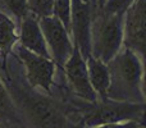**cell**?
Wrapping results in <instances>:
<instances>
[{
    "mask_svg": "<svg viewBox=\"0 0 146 128\" xmlns=\"http://www.w3.org/2000/svg\"><path fill=\"white\" fill-rule=\"evenodd\" d=\"M7 90L31 128H69L66 106L59 101L36 92L32 87H22L12 78H7Z\"/></svg>",
    "mask_w": 146,
    "mask_h": 128,
    "instance_id": "obj_1",
    "label": "cell"
},
{
    "mask_svg": "<svg viewBox=\"0 0 146 128\" xmlns=\"http://www.w3.org/2000/svg\"><path fill=\"white\" fill-rule=\"evenodd\" d=\"M109 70L108 99L144 103L142 63L139 54L124 48L106 63Z\"/></svg>",
    "mask_w": 146,
    "mask_h": 128,
    "instance_id": "obj_2",
    "label": "cell"
},
{
    "mask_svg": "<svg viewBox=\"0 0 146 128\" xmlns=\"http://www.w3.org/2000/svg\"><path fill=\"white\" fill-rule=\"evenodd\" d=\"M123 44V15L96 9L91 17V55L108 63Z\"/></svg>",
    "mask_w": 146,
    "mask_h": 128,
    "instance_id": "obj_3",
    "label": "cell"
},
{
    "mask_svg": "<svg viewBox=\"0 0 146 128\" xmlns=\"http://www.w3.org/2000/svg\"><path fill=\"white\" fill-rule=\"evenodd\" d=\"M145 103H132L106 99L100 103L90 104L83 113L82 124L86 127H98L108 123L136 121L144 122Z\"/></svg>",
    "mask_w": 146,
    "mask_h": 128,
    "instance_id": "obj_4",
    "label": "cell"
},
{
    "mask_svg": "<svg viewBox=\"0 0 146 128\" xmlns=\"http://www.w3.org/2000/svg\"><path fill=\"white\" fill-rule=\"evenodd\" d=\"M41 32L45 38L46 46L49 49L51 60L60 68H63L64 63L73 51V44L69 38V33L66 30L62 22L55 15L38 18Z\"/></svg>",
    "mask_w": 146,
    "mask_h": 128,
    "instance_id": "obj_5",
    "label": "cell"
},
{
    "mask_svg": "<svg viewBox=\"0 0 146 128\" xmlns=\"http://www.w3.org/2000/svg\"><path fill=\"white\" fill-rule=\"evenodd\" d=\"M14 50L17 58L25 65L26 78L30 87H40L48 94H50L51 86L54 83L53 77L54 70H55V63L51 59L27 50L22 45H17Z\"/></svg>",
    "mask_w": 146,
    "mask_h": 128,
    "instance_id": "obj_6",
    "label": "cell"
},
{
    "mask_svg": "<svg viewBox=\"0 0 146 128\" xmlns=\"http://www.w3.org/2000/svg\"><path fill=\"white\" fill-rule=\"evenodd\" d=\"M123 44L136 54H145L146 0H135L123 14Z\"/></svg>",
    "mask_w": 146,
    "mask_h": 128,
    "instance_id": "obj_7",
    "label": "cell"
},
{
    "mask_svg": "<svg viewBox=\"0 0 146 128\" xmlns=\"http://www.w3.org/2000/svg\"><path fill=\"white\" fill-rule=\"evenodd\" d=\"M63 69L72 91L78 97L88 101L90 104L98 103V95L91 87V83L88 81L86 59H83L80 50L76 46L73 48V51L69 55V58L64 63Z\"/></svg>",
    "mask_w": 146,
    "mask_h": 128,
    "instance_id": "obj_8",
    "label": "cell"
},
{
    "mask_svg": "<svg viewBox=\"0 0 146 128\" xmlns=\"http://www.w3.org/2000/svg\"><path fill=\"white\" fill-rule=\"evenodd\" d=\"M71 32L76 48L83 59L91 55V17L92 10L90 3L82 0H71Z\"/></svg>",
    "mask_w": 146,
    "mask_h": 128,
    "instance_id": "obj_9",
    "label": "cell"
},
{
    "mask_svg": "<svg viewBox=\"0 0 146 128\" xmlns=\"http://www.w3.org/2000/svg\"><path fill=\"white\" fill-rule=\"evenodd\" d=\"M18 40L21 42L19 45H22L27 50L51 59L45 38H44L42 32H41L40 25H38V18L35 14L28 12V14L22 19Z\"/></svg>",
    "mask_w": 146,
    "mask_h": 128,
    "instance_id": "obj_10",
    "label": "cell"
},
{
    "mask_svg": "<svg viewBox=\"0 0 146 128\" xmlns=\"http://www.w3.org/2000/svg\"><path fill=\"white\" fill-rule=\"evenodd\" d=\"M86 67H87V74L91 87L96 92L98 97H100V101L106 100L109 83H110L109 70L106 64L99 59L94 58L92 55H88L86 58Z\"/></svg>",
    "mask_w": 146,
    "mask_h": 128,
    "instance_id": "obj_11",
    "label": "cell"
},
{
    "mask_svg": "<svg viewBox=\"0 0 146 128\" xmlns=\"http://www.w3.org/2000/svg\"><path fill=\"white\" fill-rule=\"evenodd\" d=\"M0 124L21 128L23 127V119L14 105L4 82L0 78Z\"/></svg>",
    "mask_w": 146,
    "mask_h": 128,
    "instance_id": "obj_12",
    "label": "cell"
},
{
    "mask_svg": "<svg viewBox=\"0 0 146 128\" xmlns=\"http://www.w3.org/2000/svg\"><path fill=\"white\" fill-rule=\"evenodd\" d=\"M17 41L18 33L15 30V23L10 17L0 12V55L4 62L7 60L8 54L13 50Z\"/></svg>",
    "mask_w": 146,
    "mask_h": 128,
    "instance_id": "obj_13",
    "label": "cell"
},
{
    "mask_svg": "<svg viewBox=\"0 0 146 128\" xmlns=\"http://www.w3.org/2000/svg\"><path fill=\"white\" fill-rule=\"evenodd\" d=\"M0 12L10 18L22 21L28 14L27 0H0Z\"/></svg>",
    "mask_w": 146,
    "mask_h": 128,
    "instance_id": "obj_14",
    "label": "cell"
},
{
    "mask_svg": "<svg viewBox=\"0 0 146 128\" xmlns=\"http://www.w3.org/2000/svg\"><path fill=\"white\" fill-rule=\"evenodd\" d=\"M71 0H53V15H55L68 33L71 32Z\"/></svg>",
    "mask_w": 146,
    "mask_h": 128,
    "instance_id": "obj_15",
    "label": "cell"
},
{
    "mask_svg": "<svg viewBox=\"0 0 146 128\" xmlns=\"http://www.w3.org/2000/svg\"><path fill=\"white\" fill-rule=\"evenodd\" d=\"M28 12L37 18L53 14V0H27Z\"/></svg>",
    "mask_w": 146,
    "mask_h": 128,
    "instance_id": "obj_16",
    "label": "cell"
},
{
    "mask_svg": "<svg viewBox=\"0 0 146 128\" xmlns=\"http://www.w3.org/2000/svg\"><path fill=\"white\" fill-rule=\"evenodd\" d=\"M135 0H105L101 9L106 13L123 15Z\"/></svg>",
    "mask_w": 146,
    "mask_h": 128,
    "instance_id": "obj_17",
    "label": "cell"
},
{
    "mask_svg": "<svg viewBox=\"0 0 146 128\" xmlns=\"http://www.w3.org/2000/svg\"><path fill=\"white\" fill-rule=\"evenodd\" d=\"M94 128H142V123L136 121H128V122H121V123L101 124V126L94 127Z\"/></svg>",
    "mask_w": 146,
    "mask_h": 128,
    "instance_id": "obj_18",
    "label": "cell"
},
{
    "mask_svg": "<svg viewBox=\"0 0 146 128\" xmlns=\"http://www.w3.org/2000/svg\"><path fill=\"white\" fill-rule=\"evenodd\" d=\"M95 3H96V9H101L104 3H105V0H95Z\"/></svg>",
    "mask_w": 146,
    "mask_h": 128,
    "instance_id": "obj_19",
    "label": "cell"
},
{
    "mask_svg": "<svg viewBox=\"0 0 146 128\" xmlns=\"http://www.w3.org/2000/svg\"><path fill=\"white\" fill-rule=\"evenodd\" d=\"M0 128H17V127H12V126H5V124H0Z\"/></svg>",
    "mask_w": 146,
    "mask_h": 128,
    "instance_id": "obj_20",
    "label": "cell"
},
{
    "mask_svg": "<svg viewBox=\"0 0 146 128\" xmlns=\"http://www.w3.org/2000/svg\"><path fill=\"white\" fill-rule=\"evenodd\" d=\"M69 128H82V126H76V127H69Z\"/></svg>",
    "mask_w": 146,
    "mask_h": 128,
    "instance_id": "obj_21",
    "label": "cell"
},
{
    "mask_svg": "<svg viewBox=\"0 0 146 128\" xmlns=\"http://www.w3.org/2000/svg\"><path fill=\"white\" fill-rule=\"evenodd\" d=\"M82 1H85V3H90V0H82Z\"/></svg>",
    "mask_w": 146,
    "mask_h": 128,
    "instance_id": "obj_22",
    "label": "cell"
}]
</instances>
